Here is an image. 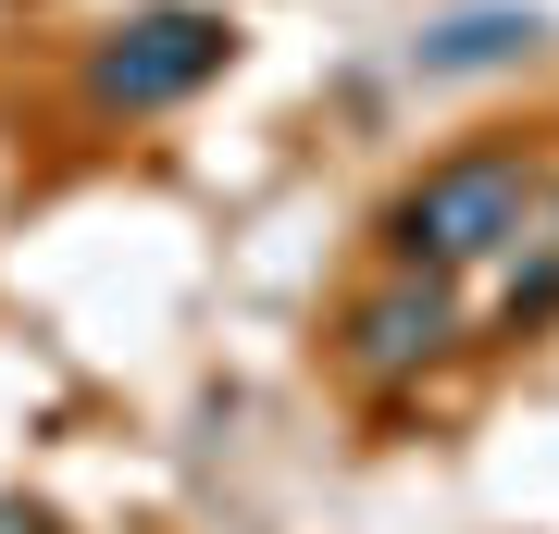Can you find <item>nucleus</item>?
<instances>
[{
  "mask_svg": "<svg viewBox=\"0 0 559 534\" xmlns=\"http://www.w3.org/2000/svg\"><path fill=\"white\" fill-rule=\"evenodd\" d=\"M522 212H535V162L522 150H448L436 175L399 187L385 249H399L411 274H473V261H498L522 237Z\"/></svg>",
  "mask_w": 559,
  "mask_h": 534,
  "instance_id": "nucleus-1",
  "label": "nucleus"
},
{
  "mask_svg": "<svg viewBox=\"0 0 559 534\" xmlns=\"http://www.w3.org/2000/svg\"><path fill=\"white\" fill-rule=\"evenodd\" d=\"M224 62H237V25L224 13H138V25H112L100 62H87V99H100V112H162V99L212 87Z\"/></svg>",
  "mask_w": 559,
  "mask_h": 534,
  "instance_id": "nucleus-2",
  "label": "nucleus"
},
{
  "mask_svg": "<svg viewBox=\"0 0 559 534\" xmlns=\"http://www.w3.org/2000/svg\"><path fill=\"white\" fill-rule=\"evenodd\" d=\"M436 348H448V298L411 286V274L348 311V373H411V360H436Z\"/></svg>",
  "mask_w": 559,
  "mask_h": 534,
  "instance_id": "nucleus-3",
  "label": "nucleus"
},
{
  "mask_svg": "<svg viewBox=\"0 0 559 534\" xmlns=\"http://www.w3.org/2000/svg\"><path fill=\"white\" fill-rule=\"evenodd\" d=\"M510 38H535V25H510V13H485V25H448V38L423 50V62H436V75H460V62H498Z\"/></svg>",
  "mask_w": 559,
  "mask_h": 534,
  "instance_id": "nucleus-4",
  "label": "nucleus"
}]
</instances>
